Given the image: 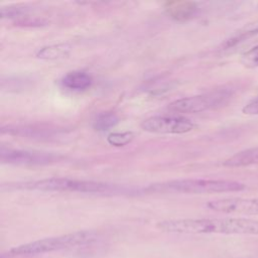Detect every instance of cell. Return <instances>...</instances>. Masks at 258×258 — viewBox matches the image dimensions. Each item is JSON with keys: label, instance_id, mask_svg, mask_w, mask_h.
<instances>
[{"label": "cell", "instance_id": "6da1fadb", "mask_svg": "<svg viewBox=\"0 0 258 258\" xmlns=\"http://www.w3.org/2000/svg\"><path fill=\"white\" fill-rule=\"evenodd\" d=\"M156 228L177 234L258 235V220L246 218L171 219L158 222Z\"/></svg>", "mask_w": 258, "mask_h": 258}, {"label": "cell", "instance_id": "7a4b0ae2", "mask_svg": "<svg viewBox=\"0 0 258 258\" xmlns=\"http://www.w3.org/2000/svg\"><path fill=\"white\" fill-rule=\"evenodd\" d=\"M18 187L42 191H77L84 194L104 195L124 194L130 191V188L124 185L69 177H51L33 181H26L19 184Z\"/></svg>", "mask_w": 258, "mask_h": 258}, {"label": "cell", "instance_id": "3957f363", "mask_svg": "<svg viewBox=\"0 0 258 258\" xmlns=\"http://www.w3.org/2000/svg\"><path fill=\"white\" fill-rule=\"evenodd\" d=\"M246 185L235 180L185 178L153 183L144 188L149 192H183V194H211L230 192L245 189Z\"/></svg>", "mask_w": 258, "mask_h": 258}, {"label": "cell", "instance_id": "277c9868", "mask_svg": "<svg viewBox=\"0 0 258 258\" xmlns=\"http://www.w3.org/2000/svg\"><path fill=\"white\" fill-rule=\"evenodd\" d=\"M97 239V234L92 231H79L61 236L49 237L12 248L9 251L11 256H29L72 248L92 243Z\"/></svg>", "mask_w": 258, "mask_h": 258}, {"label": "cell", "instance_id": "5b68a950", "mask_svg": "<svg viewBox=\"0 0 258 258\" xmlns=\"http://www.w3.org/2000/svg\"><path fill=\"white\" fill-rule=\"evenodd\" d=\"M233 93L228 89H219L206 94L178 99L169 105V109L179 113H200L226 104Z\"/></svg>", "mask_w": 258, "mask_h": 258}, {"label": "cell", "instance_id": "8992f818", "mask_svg": "<svg viewBox=\"0 0 258 258\" xmlns=\"http://www.w3.org/2000/svg\"><path fill=\"white\" fill-rule=\"evenodd\" d=\"M140 127L146 132L155 134H183L192 131L196 125L182 116L156 115L143 120Z\"/></svg>", "mask_w": 258, "mask_h": 258}, {"label": "cell", "instance_id": "52a82bcc", "mask_svg": "<svg viewBox=\"0 0 258 258\" xmlns=\"http://www.w3.org/2000/svg\"><path fill=\"white\" fill-rule=\"evenodd\" d=\"M60 159V156L51 152L12 149L1 146L0 160L3 163L17 165H43L53 163Z\"/></svg>", "mask_w": 258, "mask_h": 258}, {"label": "cell", "instance_id": "ba28073f", "mask_svg": "<svg viewBox=\"0 0 258 258\" xmlns=\"http://www.w3.org/2000/svg\"><path fill=\"white\" fill-rule=\"evenodd\" d=\"M207 207L213 211L225 214L240 215H258V199L227 198L211 201Z\"/></svg>", "mask_w": 258, "mask_h": 258}, {"label": "cell", "instance_id": "9c48e42d", "mask_svg": "<svg viewBox=\"0 0 258 258\" xmlns=\"http://www.w3.org/2000/svg\"><path fill=\"white\" fill-rule=\"evenodd\" d=\"M92 82V77L83 71L70 72L61 80L62 86L73 91H84L91 87Z\"/></svg>", "mask_w": 258, "mask_h": 258}, {"label": "cell", "instance_id": "30bf717a", "mask_svg": "<svg viewBox=\"0 0 258 258\" xmlns=\"http://www.w3.org/2000/svg\"><path fill=\"white\" fill-rule=\"evenodd\" d=\"M252 164H258V147L240 151L224 161V165L228 167H242Z\"/></svg>", "mask_w": 258, "mask_h": 258}, {"label": "cell", "instance_id": "8fae6325", "mask_svg": "<svg viewBox=\"0 0 258 258\" xmlns=\"http://www.w3.org/2000/svg\"><path fill=\"white\" fill-rule=\"evenodd\" d=\"M70 50H71V46L67 43L51 44V45L40 48L36 52V57L40 59H45V60L57 59L66 56L70 52Z\"/></svg>", "mask_w": 258, "mask_h": 258}, {"label": "cell", "instance_id": "7c38bea8", "mask_svg": "<svg viewBox=\"0 0 258 258\" xmlns=\"http://www.w3.org/2000/svg\"><path fill=\"white\" fill-rule=\"evenodd\" d=\"M197 7L191 2H181V3H174L173 6L168 8V13L171 17L175 19H186L195 14Z\"/></svg>", "mask_w": 258, "mask_h": 258}, {"label": "cell", "instance_id": "4fadbf2b", "mask_svg": "<svg viewBox=\"0 0 258 258\" xmlns=\"http://www.w3.org/2000/svg\"><path fill=\"white\" fill-rule=\"evenodd\" d=\"M119 122V118L116 114L111 112H105L99 114L94 120L93 127L97 131H107L110 128L117 125Z\"/></svg>", "mask_w": 258, "mask_h": 258}, {"label": "cell", "instance_id": "5bb4252c", "mask_svg": "<svg viewBox=\"0 0 258 258\" xmlns=\"http://www.w3.org/2000/svg\"><path fill=\"white\" fill-rule=\"evenodd\" d=\"M134 138V134L132 132H117V133H111L107 137V141L109 144L113 146H125L128 143H130Z\"/></svg>", "mask_w": 258, "mask_h": 258}, {"label": "cell", "instance_id": "9a60e30c", "mask_svg": "<svg viewBox=\"0 0 258 258\" xmlns=\"http://www.w3.org/2000/svg\"><path fill=\"white\" fill-rule=\"evenodd\" d=\"M241 62L248 69H254L258 67V45L252 47L241 57Z\"/></svg>", "mask_w": 258, "mask_h": 258}, {"label": "cell", "instance_id": "2e32d148", "mask_svg": "<svg viewBox=\"0 0 258 258\" xmlns=\"http://www.w3.org/2000/svg\"><path fill=\"white\" fill-rule=\"evenodd\" d=\"M28 8L27 7H3L1 8V17L2 18H24L26 17Z\"/></svg>", "mask_w": 258, "mask_h": 258}, {"label": "cell", "instance_id": "e0dca14e", "mask_svg": "<svg viewBox=\"0 0 258 258\" xmlns=\"http://www.w3.org/2000/svg\"><path fill=\"white\" fill-rule=\"evenodd\" d=\"M242 111L244 114L247 115H258V99H255L245 105Z\"/></svg>", "mask_w": 258, "mask_h": 258}]
</instances>
